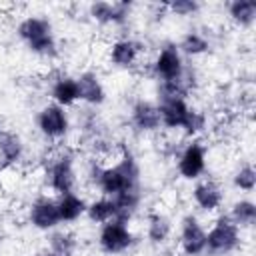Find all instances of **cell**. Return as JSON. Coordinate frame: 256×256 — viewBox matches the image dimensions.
Returning <instances> with one entry per match:
<instances>
[{
	"label": "cell",
	"mask_w": 256,
	"mask_h": 256,
	"mask_svg": "<svg viewBox=\"0 0 256 256\" xmlns=\"http://www.w3.org/2000/svg\"><path fill=\"white\" fill-rule=\"evenodd\" d=\"M88 178L98 194L108 198H114L122 192L140 190V166L136 156L128 148H122L116 154L114 162L104 164L100 160H94L90 164Z\"/></svg>",
	"instance_id": "6da1fadb"
},
{
	"label": "cell",
	"mask_w": 256,
	"mask_h": 256,
	"mask_svg": "<svg viewBox=\"0 0 256 256\" xmlns=\"http://www.w3.org/2000/svg\"><path fill=\"white\" fill-rule=\"evenodd\" d=\"M16 36L38 58L52 60L58 56V38H56L54 26L48 18L40 14L24 16L16 24Z\"/></svg>",
	"instance_id": "7a4b0ae2"
},
{
	"label": "cell",
	"mask_w": 256,
	"mask_h": 256,
	"mask_svg": "<svg viewBox=\"0 0 256 256\" xmlns=\"http://www.w3.org/2000/svg\"><path fill=\"white\" fill-rule=\"evenodd\" d=\"M44 182L54 196L76 192L78 186L76 156L70 150H60L58 154L50 156L44 168Z\"/></svg>",
	"instance_id": "3957f363"
},
{
	"label": "cell",
	"mask_w": 256,
	"mask_h": 256,
	"mask_svg": "<svg viewBox=\"0 0 256 256\" xmlns=\"http://www.w3.org/2000/svg\"><path fill=\"white\" fill-rule=\"evenodd\" d=\"M242 246V228H238L228 214H220L206 230V254L228 256Z\"/></svg>",
	"instance_id": "277c9868"
},
{
	"label": "cell",
	"mask_w": 256,
	"mask_h": 256,
	"mask_svg": "<svg viewBox=\"0 0 256 256\" xmlns=\"http://www.w3.org/2000/svg\"><path fill=\"white\" fill-rule=\"evenodd\" d=\"M36 130L46 142H62L72 130V118L68 108H62L54 102L40 106L36 112Z\"/></svg>",
	"instance_id": "5b68a950"
},
{
	"label": "cell",
	"mask_w": 256,
	"mask_h": 256,
	"mask_svg": "<svg viewBox=\"0 0 256 256\" xmlns=\"http://www.w3.org/2000/svg\"><path fill=\"white\" fill-rule=\"evenodd\" d=\"M186 70H188L186 60L178 50L176 42L162 44L150 62V74L158 80V84L176 82L186 74Z\"/></svg>",
	"instance_id": "8992f818"
},
{
	"label": "cell",
	"mask_w": 256,
	"mask_h": 256,
	"mask_svg": "<svg viewBox=\"0 0 256 256\" xmlns=\"http://www.w3.org/2000/svg\"><path fill=\"white\" fill-rule=\"evenodd\" d=\"M96 242H98V248L104 254L118 256V254H124L128 250H132V246L136 244V234H134L130 222L114 218V220L100 226Z\"/></svg>",
	"instance_id": "52a82bcc"
},
{
	"label": "cell",
	"mask_w": 256,
	"mask_h": 256,
	"mask_svg": "<svg viewBox=\"0 0 256 256\" xmlns=\"http://www.w3.org/2000/svg\"><path fill=\"white\" fill-rule=\"evenodd\" d=\"M208 168V150L206 144L198 138L188 140L176 154V172L184 180H200Z\"/></svg>",
	"instance_id": "ba28073f"
},
{
	"label": "cell",
	"mask_w": 256,
	"mask_h": 256,
	"mask_svg": "<svg viewBox=\"0 0 256 256\" xmlns=\"http://www.w3.org/2000/svg\"><path fill=\"white\" fill-rule=\"evenodd\" d=\"M178 246H180L184 256L206 254V228L196 214H186L180 220Z\"/></svg>",
	"instance_id": "9c48e42d"
},
{
	"label": "cell",
	"mask_w": 256,
	"mask_h": 256,
	"mask_svg": "<svg viewBox=\"0 0 256 256\" xmlns=\"http://www.w3.org/2000/svg\"><path fill=\"white\" fill-rule=\"evenodd\" d=\"M142 52H144L142 42L130 36H120L106 46V60L110 66L118 70H130L140 62Z\"/></svg>",
	"instance_id": "30bf717a"
},
{
	"label": "cell",
	"mask_w": 256,
	"mask_h": 256,
	"mask_svg": "<svg viewBox=\"0 0 256 256\" xmlns=\"http://www.w3.org/2000/svg\"><path fill=\"white\" fill-rule=\"evenodd\" d=\"M28 222L34 230H40V232H52V230L60 228L62 222H60V214H58L56 196L42 194V196L34 198L28 208Z\"/></svg>",
	"instance_id": "8fae6325"
},
{
	"label": "cell",
	"mask_w": 256,
	"mask_h": 256,
	"mask_svg": "<svg viewBox=\"0 0 256 256\" xmlns=\"http://www.w3.org/2000/svg\"><path fill=\"white\" fill-rule=\"evenodd\" d=\"M156 104L160 110V124L166 130H182L194 108L188 104V98H180V96L158 98Z\"/></svg>",
	"instance_id": "7c38bea8"
},
{
	"label": "cell",
	"mask_w": 256,
	"mask_h": 256,
	"mask_svg": "<svg viewBox=\"0 0 256 256\" xmlns=\"http://www.w3.org/2000/svg\"><path fill=\"white\" fill-rule=\"evenodd\" d=\"M190 196H192V202L194 206L200 210V212H206V214H214L222 208L224 204V188L212 180V178H200L192 190H190Z\"/></svg>",
	"instance_id": "4fadbf2b"
},
{
	"label": "cell",
	"mask_w": 256,
	"mask_h": 256,
	"mask_svg": "<svg viewBox=\"0 0 256 256\" xmlns=\"http://www.w3.org/2000/svg\"><path fill=\"white\" fill-rule=\"evenodd\" d=\"M130 126L140 134H154L162 128L160 110L154 100L138 98L130 106Z\"/></svg>",
	"instance_id": "5bb4252c"
},
{
	"label": "cell",
	"mask_w": 256,
	"mask_h": 256,
	"mask_svg": "<svg viewBox=\"0 0 256 256\" xmlns=\"http://www.w3.org/2000/svg\"><path fill=\"white\" fill-rule=\"evenodd\" d=\"M130 8L126 2H92L88 16L100 26H124L130 18Z\"/></svg>",
	"instance_id": "9a60e30c"
},
{
	"label": "cell",
	"mask_w": 256,
	"mask_h": 256,
	"mask_svg": "<svg viewBox=\"0 0 256 256\" xmlns=\"http://www.w3.org/2000/svg\"><path fill=\"white\" fill-rule=\"evenodd\" d=\"M26 156V144L22 136L14 130L0 128V170H10L18 166Z\"/></svg>",
	"instance_id": "2e32d148"
},
{
	"label": "cell",
	"mask_w": 256,
	"mask_h": 256,
	"mask_svg": "<svg viewBox=\"0 0 256 256\" xmlns=\"http://www.w3.org/2000/svg\"><path fill=\"white\" fill-rule=\"evenodd\" d=\"M76 82H78L80 102H84L86 106H94V108L106 102V86L96 70H82L76 76Z\"/></svg>",
	"instance_id": "e0dca14e"
},
{
	"label": "cell",
	"mask_w": 256,
	"mask_h": 256,
	"mask_svg": "<svg viewBox=\"0 0 256 256\" xmlns=\"http://www.w3.org/2000/svg\"><path fill=\"white\" fill-rule=\"evenodd\" d=\"M50 100L62 108H72L80 102V94H78V82L76 76L72 74H56L50 80Z\"/></svg>",
	"instance_id": "ac0fdd59"
},
{
	"label": "cell",
	"mask_w": 256,
	"mask_h": 256,
	"mask_svg": "<svg viewBox=\"0 0 256 256\" xmlns=\"http://www.w3.org/2000/svg\"><path fill=\"white\" fill-rule=\"evenodd\" d=\"M56 204H58V214H60L62 224L78 222L86 214V206H88L86 198L80 196L78 192H68V194L56 196Z\"/></svg>",
	"instance_id": "d6986e66"
},
{
	"label": "cell",
	"mask_w": 256,
	"mask_h": 256,
	"mask_svg": "<svg viewBox=\"0 0 256 256\" xmlns=\"http://www.w3.org/2000/svg\"><path fill=\"white\" fill-rule=\"evenodd\" d=\"M172 230H174L172 220L164 212H160V210L148 212V216H146V238H148L150 244L162 246L164 242L170 240Z\"/></svg>",
	"instance_id": "ffe728a7"
},
{
	"label": "cell",
	"mask_w": 256,
	"mask_h": 256,
	"mask_svg": "<svg viewBox=\"0 0 256 256\" xmlns=\"http://www.w3.org/2000/svg\"><path fill=\"white\" fill-rule=\"evenodd\" d=\"M176 46L182 52V56H188V58L204 56L212 48L208 36L202 34L200 30H188V32H184V36L180 38V42H176Z\"/></svg>",
	"instance_id": "44dd1931"
},
{
	"label": "cell",
	"mask_w": 256,
	"mask_h": 256,
	"mask_svg": "<svg viewBox=\"0 0 256 256\" xmlns=\"http://www.w3.org/2000/svg\"><path fill=\"white\" fill-rule=\"evenodd\" d=\"M84 216H86L92 224L102 226V224L114 220V218L118 216V212H116V206H114V200H112V198H108V196H98V198H94V200L88 202Z\"/></svg>",
	"instance_id": "7402d4cb"
},
{
	"label": "cell",
	"mask_w": 256,
	"mask_h": 256,
	"mask_svg": "<svg viewBox=\"0 0 256 256\" xmlns=\"http://www.w3.org/2000/svg\"><path fill=\"white\" fill-rule=\"evenodd\" d=\"M228 18L238 28H252L256 22V2L254 0H232L228 4Z\"/></svg>",
	"instance_id": "603a6c76"
},
{
	"label": "cell",
	"mask_w": 256,
	"mask_h": 256,
	"mask_svg": "<svg viewBox=\"0 0 256 256\" xmlns=\"http://www.w3.org/2000/svg\"><path fill=\"white\" fill-rule=\"evenodd\" d=\"M48 246L52 252L62 256H74L78 250V236L66 228H56L48 236Z\"/></svg>",
	"instance_id": "cb8c5ba5"
},
{
	"label": "cell",
	"mask_w": 256,
	"mask_h": 256,
	"mask_svg": "<svg viewBox=\"0 0 256 256\" xmlns=\"http://www.w3.org/2000/svg\"><path fill=\"white\" fill-rule=\"evenodd\" d=\"M228 218L238 228H252L256 222V204L250 198H240V200L232 202Z\"/></svg>",
	"instance_id": "d4e9b609"
},
{
	"label": "cell",
	"mask_w": 256,
	"mask_h": 256,
	"mask_svg": "<svg viewBox=\"0 0 256 256\" xmlns=\"http://www.w3.org/2000/svg\"><path fill=\"white\" fill-rule=\"evenodd\" d=\"M232 186L244 194H252L256 188V170L250 162L240 164L232 174Z\"/></svg>",
	"instance_id": "484cf974"
},
{
	"label": "cell",
	"mask_w": 256,
	"mask_h": 256,
	"mask_svg": "<svg viewBox=\"0 0 256 256\" xmlns=\"http://www.w3.org/2000/svg\"><path fill=\"white\" fill-rule=\"evenodd\" d=\"M206 128H208V118H206V114H204L202 110H198V108H192L190 118H188L186 126L182 128L184 136L190 138V140H194V138H198L200 134H204Z\"/></svg>",
	"instance_id": "4316f807"
},
{
	"label": "cell",
	"mask_w": 256,
	"mask_h": 256,
	"mask_svg": "<svg viewBox=\"0 0 256 256\" xmlns=\"http://www.w3.org/2000/svg\"><path fill=\"white\" fill-rule=\"evenodd\" d=\"M172 16H182V18H188V16H194L200 12V2L196 0H172L164 6Z\"/></svg>",
	"instance_id": "83f0119b"
},
{
	"label": "cell",
	"mask_w": 256,
	"mask_h": 256,
	"mask_svg": "<svg viewBox=\"0 0 256 256\" xmlns=\"http://www.w3.org/2000/svg\"><path fill=\"white\" fill-rule=\"evenodd\" d=\"M40 256H62V254H56V252H52V250H46V252H42Z\"/></svg>",
	"instance_id": "f1b7e54d"
}]
</instances>
